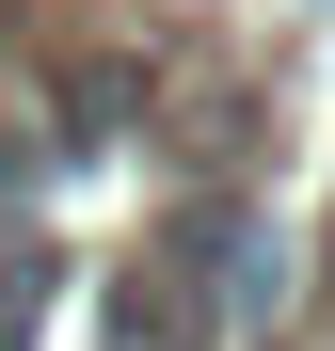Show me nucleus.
<instances>
[{"label":"nucleus","mask_w":335,"mask_h":351,"mask_svg":"<svg viewBox=\"0 0 335 351\" xmlns=\"http://www.w3.org/2000/svg\"><path fill=\"white\" fill-rule=\"evenodd\" d=\"M112 351H208V287L160 256V271H128V304H112Z\"/></svg>","instance_id":"1"},{"label":"nucleus","mask_w":335,"mask_h":351,"mask_svg":"<svg viewBox=\"0 0 335 351\" xmlns=\"http://www.w3.org/2000/svg\"><path fill=\"white\" fill-rule=\"evenodd\" d=\"M32 319H48V256H0V351H32Z\"/></svg>","instance_id":"2"}]
</instances>
